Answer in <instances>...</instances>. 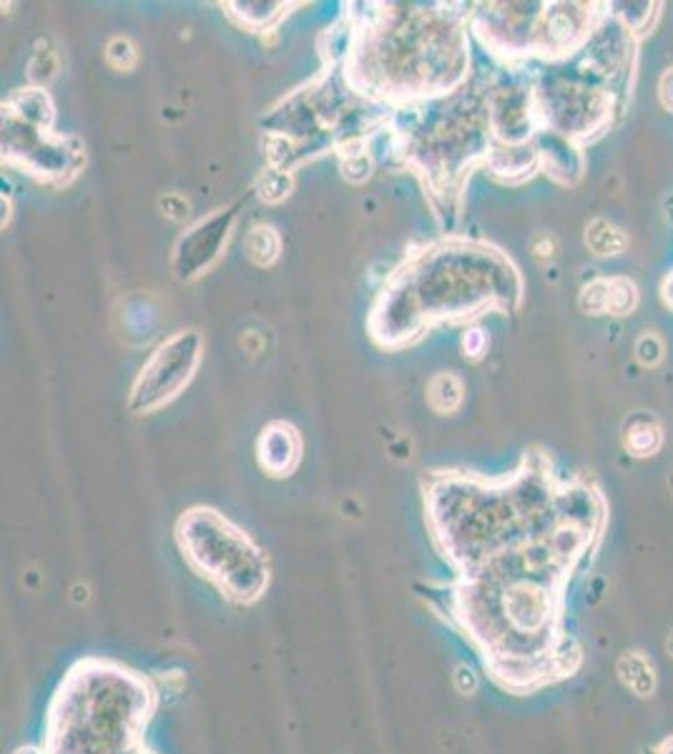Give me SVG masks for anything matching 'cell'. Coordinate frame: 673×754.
Here are the masks:
<instances>
[{"label":"cell","mask_w":673,"mask_h":754,"mask_svg":"<svg viewBox=\"0 0 673 754\" xmlns=\"http://www.w3.org/2000/svg\"><path fill=\"white\" fill-rule=\"evenodd\" d=\"M618 672H621L623 684L638 697H651L653 689H656V669H653L651 659L643 656L641 651H631V654L621 656Z\"/></svg>","instance_id":"cell-9"},{"label":"cell","mask_w":673,"mask_h":754,"mask_svg":"<svg viewBox=\"0 0 673 754\" xmlns=\"http://www.w3.org/2000/svg\"><path fill=\"white\" fill-rule=\"evenodd\" d=\"M656 754H673V737H671V739H666V742L658 744Z\"/></svg>","instance_id":"cell-17"},{"label":"cell","mask_w":673,"mask_h":754,"mask_svg":"<svg viewBox=\"0 0 673 754\" xmlns=\"http://www.w3.org/2000/svg\"><path fill=\"white\" fill-rule=\"evenodd\" d=\"M8 111L16 114L18 119L28 121V124L41 126V129H48V124L53 119L51 101H48L46 91H41V88H28V91L16 93L11 104H8Z\"/></svg>","instance_id":"cell-10"},{"label":"cell","mask_w":673,"mask_h":754,"mask_svg":"<svg viewBox=\"0 0 673 754\" xmlns=\"http://www.w3.org/2000/svg\"><path fill=\"white\" fill-rule=\"evenodd\" d=\"M508 277L510 267L493 249L435 244L390 279L372 317V330L382 345L412 340L430 322L475 315L498 300L505 295L500 282Z\"/></svg>","instance_id":"cell-1"},{"label":"cell","mask_w":673,"mask_h":754,"mask_svg":"<svg viewBox=\"0 0 673 754\" xmlns=\"http://www.w3.org/2000/svg\"><path fill=\"white\" fill-rule=\"evenodd\" d=\"M229 8H232V16L242 26L254 28V31H264V28L272 26L282 16L287 3H229Z\"/></svg>","instance_id":"cell-13"},{"label":"cell","mask_w":673,"mask_h":754,"mask_svg":"<svg viewBox=\"0 0 673 754\" xmlns=\"http://www.w3.org/2000/svg\"><path fill=\"white\" fill-rule=\"evenodd\" d=\"M257 189H259V197L267 199V202H279V199H284L289 194L292 181H289L287 171L284 169H269L267 174L262 176Z\"/></svg>","instance_id":"cell-14"},{"label":"cell","mask_w":673,"mask_h":754,"mask_svg":"<svg viewBox=\"0 0 673 754\" xmlns=\"http://www.w3.org/2000/svg\"><path fill=\"white\" fill-rule=\"evenodd\" d=\"M279 252H282V239L272 227L259 224L247 234V254L259 267H269V264L277 262Z\"/></svg>","instance_id":"cell-12"},{"label":"cell","mask_w":673,"mask_h":754,"mask_svg":"<svg viewBox=\"0 0 673 754\" xmlns=\"http://www.w3.org/2000/svg\"><path fill=\"white\" fill-rule=\"evenodd\" d=\"M151 692L108 664H83L53 704L46 754H126L141 747Z\"/></svg>","instance_id":"cell-3"},{"label":"cell","mask_w":673,"mask_h":754,"mask_svg":"<svg viewBox=\"0 0 673 754\" xmlns=\"http://www.w3.org/2000/svg\"><path fill=\"white\" fill-rule=\"evenodd\" d=\"M3 154L21 161L26 169L43 179H68L83 164V149H71V139L51 136L41 126L18 119L6 111L3 119Z\"/></svg>","instance_id":"cell-6"},{"label":"cell","mask_w":673,"mask_h":754,"mask_svg":"<svg viewBox=\"0 0 673 754\" xmlns=\"http://www.w3.org/2000/svg\"><path fill=\"white\" fill-rule=\"evenodd\" d=\"M106 58L116 71H129V68L136 66L139 53H136V46L129 41V38H114V41L108 43Z\"/></svg>","instance_id":"cell-15"},{"label":"cell","mask_w":673,"mask_h":754,"mask_svg":"<svg viewBox=\"0 0 673 754\" xmlns=\"http://www.w3.org/2000/svg\"><path fill=\"white\" fill-rule=\"evenodd\" d=\"M352 78L385 96L415 99L458 86L468 66L463 28L442 11H382L362 36Z\"/></svg>","instance_id":"cell-2"},{"label":"cell","mask_w":673,"mask_h":754,"mask_svg":"<svg viewBox=\"0 0 673 754\" xmlns=\"http://www.w3.org/2000/svg\"><path fill=\"white\" fill-rule=\"evenodd\" d=\"M204 340L196 330H181L161 342L141 365L129 395V410L149 415L164 408L191 383L201 362Z\"/></svg>","instance_id":"cell-5"},{"label":"cell","mask_w":673,"mask_h":754,"mask_svg":"<svg viewBox=\"0 0 673 754\" xmlns=\"http://www.w3.org/2000/svg\"><path fill=\"white\" fill-rule=\"evenodd\" d=\"M181 551L229 599L254 601L269 584V563L247 533L209 508L184 513L176 528Z\"/></svg>","instance_id":"cell-4"},{"label":"cell","mask_w":673,"mask_h":754,"mask_svg":"<svg viewBox=\"0 0 673 754\" xmlns=\"http://www.w3.org/2000/svg\"><path fill=\"white\" fill-rule=\"evenodd\" d=\"M483 347H485V337H483V332H480V330H468V332H465V337H463V350H465V355L478 357L480 352H483Z\"/></svg>","instance_id":"cell-16"},{"label":"cell","mask_w":673,"mask_h":754,"mask_svg":"<svg viewBox=\"0 0 673 754\" xmlns=\"http://www.w3.org/2000/svg\"><path fill=\"white\" fill-rule=\"evenodd\" d=\"M666 649L673 654V631H671V634H668V639H666Z\"/></svg>","instance_id":"cell-18"},{"label":"cell","mask_w":673,"mask_h":754,"mask_svg":"<svg viewBox=\"0 0 673 754\" xmlns=\"http://www.w3.org/2000/svg\"><path fill=\"white\" fill-rule=\"evenodd\" d=\"M237 204L219 212L209 214L206 219L196 222L186 229L174 247V272L176 277L189 282L204 274L216 259L221 257V249L229 242L234 222H237Z\"/></svg>","instance_id":"cell-7"},{"label":"cell","mask_w":673,"mask_h":754,"mask_svg":"<svg viewBox=\"0 0 673 754\" xmlns=\"http://www.w3.org/2000/svg\"><path fill=\"white\" fill-rule=\"evenodd\" d=\"M259 463L272 476H289L302 458V438L289 423H269L257 440Z\"/></svg>","instance_id":"cell-8"},{"label":"cell","mask_w":673,"mask_h":754,"mask_svg":"<svg viewBox=\"0 0 673 754\" xmlns=\"http://www.w3.org/2000/svg\"><path fill=\"white\" fill-rule=\"evenodd\" d=\"M427 400L437 413H453L463 403V383L453 372H437L427 385Z\"/></svg>","instance_id":"cell-11"}]
</instances>
